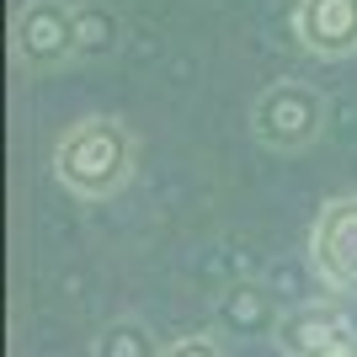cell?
I'll use <instances>...</instances> for the list:
<instances>
[{"label":"cell","mask_w":357,"mask_h":357,"mask_svg":"<svg viewBox=\"0 0 357 357\" xmlns=\"http://www.w3.org/2000/svg\"><path fill=\"white\" fill-rule=\"evenodd\" d=\"M326 134V96L310 80H272L251 102V139L278 155H298Z\"/></svg>","instance_id":"2"},{"label":"cell","mask_w":357,"mask_h":357,"mask_svg":"<svg viewBox=\"0 0 357 357\" xmlns=\"http://www.w3.org/2000/svg\"><path fill=\"white\" fill-rule=\"evenodd\" d=\"M11 59L27 75H54L70 59H80L70 0H22V11L11 22Z\"/></svg>","instance_id":"3"},{"label":"cell","mask_w":357,"mask_h":357,"mask_svg":"<svg viewBox=\"0 0 357 357\" xmlns=\"http://www.w3.org/2000/svg\"><path fill=\"white\" fill-rule=\"evenodd\" d=\"M54 181L64 192L102 203L134 181V134L118 118H80L54 144Z\"/></svg>","instance_id":"1"},{"label":"cell","mask_w":357,"mask_h":357,"mask_svg":"<svg viewBox=\"0 0 357 357\" xmlns=\"http://www.w3.org/2000/svg\"><path fill=\"white\" fill-rule=\"evenodd\" d=\"M91 357H165V347H155L149 326H139V320H112V326H102Z\"/></svg>","instance_id":"9"},{"label":"cell","mask_w":357,"mask_h":357,"mask_svg":"<svg viewBox=\"0 0 357 357\" xmlns=\"http://www.w3.org/2000/svg\"><path fill=\"white\" fill-rule=\"evenodd\" d=\"M165 357H224V347L213 336H181V342L165 347Z\"/></svg>","instance_id":"10"},{"label":"cell","mask_w":357,"mask_h":357,"mask_svg":"<svg viewBox=\"0 0 357 357\" xmlns=\"http://www.w3.org/2000/svg\"><path fill=\"white\" fill-rule=\"evenodd\" d=\"M75 32H80V59H107L123 43V22L107 6H75Z\"/></svg>","instance_id":"8"},{"label":"cell","mask_w":357,"mask_h":357,"mask_svg":"<svg viewBox=\"0 0 357 357\" xmlns=\"http://www.w3.org/2000/svg\"><path fill=\"white\" fill-rule=\"evenodd\" d=\"M278 352L283 357H357V331L352 314L331 298H310V304H294L278 320Z\"/></svg>","instance_id":"4"},{"label":"cell","mask_w":357,"mask_h":357,"mask_svg":"<svg viewBox=\"0 0 357 357\" xmlns=\"http://www.w3.org/2000/svg\"><path fill=\"white\" fill-rule=\"evenodd\" d=\"M310 267L336 294H357V197L320 203L310 224Z\"/></svg>","instance_id":"5"},{"label":"cell","mask_w":357,"mask_h":357,"mask_svg":"<svg viewBox=\"0 0 357 357\" xmlns=\"http://www.w3.org/2000/svg\"><path fill=\"white\" fill-rule=\"evenodd\" d=\"M278 304H272V288L261 283H229L224 288V298L213 304V326L224 331V336H240V342H261V336H278Z\"/></svg>","instance_id":"7"},{"label":"cell","mask_w":357,"mask_h":357,"mask_svg":"<svg viewBox=\"0 0 357 357\" xmlns=\"http://www.w3.org/2000/svg\"><path fill=\"white\" fill-rule=\"evenodd\" d=\"M294 38L314 59H352L357 54V0H298Z\"/></svg>","instance_id":"6"}]
</instances>
